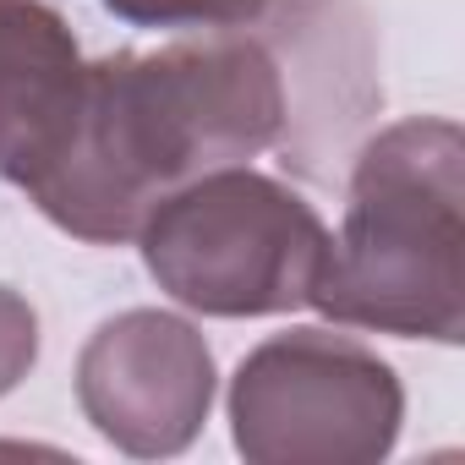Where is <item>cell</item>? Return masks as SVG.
<instances>
[{
    "label": "cell",
    "instance_id": "7a4b0ae2",
    "mask_svg": "<svg viewBox=\"0 0 465 465\" xmlns=\"http://www.w3.org/2000/svg\"><path fill=\"white\" fill-rule=\"evenodd\" d=\"M340 329L465 340V132L405 115L356 148L312 302Z\"/></svg>",
    "mask_w": 465,
    "mask_h": 465
},
{
    "label": "cell",
    "instance_id": "277c9868",
    "mask_svg": "<svg viewBox=\"0 0 465 465\" xmlns=\"http://www.w3.org/2000/svg\"><path fill=\"white\" fill-rule=\"evenodd\" d=\"M224 411L252 465H378L400 443L405 383L356 334L302 323L242 356Z\"/></svg>",
    "mask_w": 465,
    "mask_h": 465
},
{
    "label": "cell",
    "instance_id": "8992f818",
    "mask_svg": "<svg viewBox=\"0 0 465 465\" xmlns=\"http://www.w3.org/2000/svg\"><path fill=\"white\" fill-rule=\"evenodd\" d=\"M88 55L50 0H0V181L34 192L72 143Z\"/></svg>",
    "mask_w": 465,
    "mask_h": 465
},
{
    "label": "cell",
    "instance_id": "5b68a950",
    "mask_svg": "<svg viewBox=\"0 0 465 465\" xmlns=\"http://www.w3.org/2000/svg\"><path fill=\"white\" fill-rule=\"evenodd\" d=\"M83 421L132 460L186 454L213 411V351L203 329L164 307H126L104 318L77 351Z\"/></svg>",
    "mask_w": 465,
    "mask_h": 465
},
{
    "label": "cell",
    "instance_id": "6da1fadb",
    "mask_svg": "<svg viewBox=\"0 0 465 465\" xmlns=\"http://www.w3.org/2000/svg\"><path fill=\"white\" fill-rule=\"evenodd\" d=\"M285 126V66L247 28L115 50L88 61L72 143L28 203L72 242L126 247L159 197L208 170L252 164Z\"/></svg>",
    "mask_w": 465,
    "mask_h": 465
},
{
    "label": "cell",
    "instance_id": "3957f363",
    "mask_svg": "<svg viewBox=\"0 0 465 465\" xmlns=\"http://www.w3.org/2000/svg\"><path fill=\"white\" fill-rule=\"evenodd\" d=\"M132 242L148 280L186 312L280 318L312 302L329 224L280 175L224 164L159 197Z\"/></svg>",
    "mask_w": 465,
    "mask_h": 465
},
{
    "label": "cell",
    "instance_id": "ba28073f",
    "mask_svg": "<svg viewBox=\"0 0 465 465\" xmlns=\"http://www.w3.org/2000/svg\"><path fill=\"white\" fill-rule=\"evenodd\" d=\"M39 361V312L23 291L0 285V400H6Z\"/></svg>",
    "mask_w": 465,
    "mask_h": 465
},
{
    "label": "cell",
    "instance_id": "52a82bcc",
    "mask_svg": "<svg viewBox=\"0 0 465 465\" xmlns=\"http://www.w3.org/2000/svg\"><path fill=\"white\" fill-rule=\"evenodd\" d=\"M104 6L137 28H186V34H213V28H263L296 0H104Z\"/></svg>",
    "mask_w": 465,
    "mask_h": 465
}]
</instances>
